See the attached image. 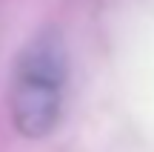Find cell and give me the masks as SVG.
I'll return each mask as SVG.
<instances>
[{"label": "cell", "mask_w": 154, "mask_h": 152, "mask_svg": "<svg viewBox=\"0 0 154 152\" xmlns=\"http://www.w3.org/2000/svg\"><path fill=\"white\" fill-rule=\"evenodd\" d=\"M69 52L57 32H40L20 52L11 80V121L23 138H46L63 115Z\"/></svg>", "instance_id": "6da1fadb"}]
</instances>
